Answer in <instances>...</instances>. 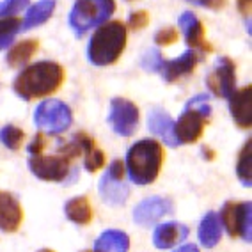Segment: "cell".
<instances>
[{"instance_id":"277c9868","label":"cell","mask_w":252,"mask_h":252,"mask_svg":"<svg viewBox=\"0 0 252 252\" xmlns=\"http://www.w3.org/2000/svg\"><path fill=\"white\" fill-rule=\"evenodd\" d=\"M116 11L114 0H77L69 13V25L78 36L107 22Z\"/></svg>"},{"instance_id":"7402d4cb","label":"cell","mask_w":252,"mask_h":252,"mask_svg":"<svg viewBox=\"0 0 252 252\" xmlns=\"http://www.w3.org/2000/svg\"><path fill=\"white\" fill-rule=\"evenodd\" d=\"M222 236V227H220V219L213 212L206 213L204 219L199 224V240L206 249L215 247L217 243L220 242Z\"/></svg>"},{"instance_id":"484cf974","label":"cell","mask_w":252,"mask_h":252,"mask_svg":"<svg viewBox=\"0 0 252 252\" xmlns=\"http://www.w3.org/2000/svg\"><path fill=\"white\" fill-rule=\"evenodd\" d=\"M22 23L18 18H2L0 20V50H4L5 46H9L13 39L18 34Z\"/></svg>"},{"instance_id":"d6986e66","label":"cell","mask_w":252,"mask_h":252,"mask_svg":"<svg viewBox=\"0 0 252 252\" xmlns=\"http://www.w3.org/2000/svg\"><path fill=\"white\" fill-rule=\"evenodd\" d=\"M77 142L82 148V155L86 157V169L89 172H96L99 171L101 167L105 165V153L101 149L96 148V142L93 137H89L86 131H80L75 135Z\"/></svg>"},{"instance_id":"4fadbf2b","label":"cell","mask_w":252,"mask_h":252,"mask_svg":"<svg viewBox=\"0 0 252 252\" xmlns=\"http://www.w3.org/2000/svg\"><path fill=\"white\" fill-rule=\"evenodd\" d=\"M23 222V210L13 194L0 190V231L14 233Z\"/></svg>"},{"instance_id":"8fae6325","label":"cell","mask_w":252,"mask_h":252,"mask_svg":"<svg viewBox=\"0 0 252 252\" xmlns=\"http://www.w3.org/2000/svg\"><path fill=\"white\" fill-rule=\"evenodd\" d=\"M208 89L213 91V94L219 98H229L236 91V68L234 63L227 57H220L217 61V66L208 75Z\"/></svg>"},{"instance_id":"e0dca14e","label":"cell","mask_w":252,"mask_h":252,"mask_svg":"<svg viewBox=\"0 0 252 252\" xmlns=\"http://www.w3.org/2000/svg\"><path fill=\"white\" fill-rule=\"evenodd\" d=\"M148 128L151 133L162 137V140L165 144L172 146V148L180 146L174 135V121H172V117L169 116L165 110H162V108H153V110L149 112Z\"/></svg>"},{"instance_id":"83f0119b","label":"cell","mask_w":252,"mask_h":252,"mask_svg":"<svg viewBox=\"0 0 252 252\" xmlns=\"http://www.w3.org/2000/svg\"><path fill=\"white\" fill-rule=\"evenodd\" d=\"M163 63H165V59L162 57V54H160L157 48L148 50V52L142 55V61H140L142 68L148 69V71H153V73H160Z\"/></svg>"},{"instance_id":"d590c367","label":"cell","mask_w":252,"mask_h":252,"mask_svg":"<svg viewBox=\"0 0 252 252\" xmlns=\"http://www.w3.org/2000/svg\"><path fill=\"white\" fill-rule=\"evenodd\" d=\"M203 155H204L206 158H210V160H212V158L215 157V155H213V151H210L208 148H204V149H203Z\"/></svg>"},{"instance_id":"5b68a950","label":"cell","mask_w":252,"mask_h":252,"mask_svg":"<svg viewBox=\"0 0 252 252\" xmlns=\"http://www.w3.org/2000/svg\"><path fill=\"white\" fill-rule=\"evenodd\" d=\"M34 123L41 131L48 135H59L71 126L73 116L66 103L59 99H48L37 105L34 112Z\"/></svg>"},{"instance_id":"8d00e7d4","label":"cell","mask_w":252,"mask_h":252,"mask_svg":"<svg viewBox=\"0 0 252 252\" xmlns=\"http://www.w3.org/2000/svg\"><path fill=\"white\" fill-rule=\"evenodd\" d=\"M39 252H54V251H50V249H43V251H39Z\"/></svg>"},{"instance_id":"4dcf8cb0","label":"cell","mask_w":252,"mask_h":252,"mask_svg":"<svg viewBox=\"0 0 252 252\" xmlns=\"http://www.w3.org/2000/svg\"><path fill=\"white\" fill-rule=\"evenodd\" d=\"M148 23H149V16L146 11H133V13L130 14V18H128V25H130V29H133V31L144 29Z\"/></svg>"},{"instance_id":"836d02e7","label":"cell","mask_w":252,"mask_h":252,"mask_svg":"<svg viewBox=\"0 0 252 252\" xmlns=\"http://www.w3.org/2000/svg\"><path fill=\"white\" fill-rule=\"evenodd\" d=\"M251 4H252V0H238L240 13L245 14V16H251Z\"/></svg>"},{"instance_id":"4316f807","label":"cell","mask_w":252,"mask_h":252,"mask_svg":"<svg viewBox=\"0 0 252 252\" xmlns=\"http://www.w3.org/2000/svg\"><path fill=\"white\" fill-rule=\"evenodd\" d=\"M23 137H25L23 130H20V128H16L13 125H7L0 130V142L9 149H18L23 142Z\"/></svg>"},{"instance_id":"7a4b0ae2","label":"cell","mask_w":252,"mask_h":252,"mask_svg":"<svg viewBox=\"0 0 252 252\" xmlns=\"http://www.w3.org/2000/svg\"><path fill=\"white\" fill-rule=\"evenodd\" d=\"M163 148L153 139H142L126 153V169L135 185H151L158 178L163 165Z\"/></svg>"},{"instance_id":"9a60e30c","label":"cell","mask_w":252,"mask_h":252,"mask_svg":"<svg viewBox=\"0 0 252 252\" xmlns=\"http://www.w3.org/2000/svg\"><path fill=\"white\" fill-rule=\"evenodd\" d=\"M178 23H180V29L185 34V41L189 43L190 48H194V50L199 48V50H204V52H212V45L206 43V39H204L203 23H201V20H199L192 11H185L180 16V20H178Z\"/></svg>"},{"instance_id":"2e32d148","label":"cell","mask_w":252,"mask_h":252,"mask_svg":"<svg viewBox=\"0 0 252 252\" xmlns=\"http://www.w3.org/2000/svg\"><path fill=\"white\" fill-rule=\"evenodd\" d=\"M197 63H199V57H197V54H195V50L189 48L178 59L165 61L162 69H160V75H162L167 82H176V80H180L181 77H185V75H189V73L194 71Z\"/></svg>"},{"instance_id":"e575fe53","label":"cell","mask_w":252,"mask_h":252,"mask_svg":"<svg viewBox=\"0 0 252 252\" xmlns=\"http://www.w3.org/2000/svg\"><path fill=\"white\" fill-rule=\"evenodd\" d=\"M176 252H199V249L195 247V245H192V243H190V245H183V247L178 249Z\"/></svg>"},{"instance_id":"cb8c5ba5","label":"cell","mask_w":252,"mask_h":252,"mask_svg":"<svg viewBox=\"0 0 252 252\" xmlns=\"http://www.w3.org/2000/svg\"><path fill=\"white\" fill-rule=\"evenodd\" d=\"M37 46H39L37 39H25L18 45H14L7 52V64L11 68H18V66L27 64L37 52Z\"/></svg>"},{"instance_id":"ffe728a7","label":"cell","mask_w":252,"mask_h":252,"mask_svg":"<svg viewBox=\"0 0 252 252\" xmlns=\"http://www.w3.org/2000/svg\"><path fill=\"white\" fill-rule=\"evenodd\" d=\"M130 238L123 231L108 229L94 242V252H128Z\"/></svg>"},{"instance_id":"d6a6232c","label":"cell","mask_w":252,"mask_h":252,"mask_svg":"<svg viewBox=\"0 0 252 252\" xmlns=\"http://www.w3.org/2000/svg\"><path fill=\"white\" fill-rule=\"evenodd\" d=\"M190 4H197L208 7V9H222L225 5V0H189Z\"/></svg>"},{"instance_id":"603a6c76","label":"cell","mask_w":252,"mask_h":252,"mask_svg":"<svg viewBox=\"0 0 252 252\" xmlns=\"http://www.w3.org/2000/svg\"><path fill=\"white\" fill-rule=\"evenodd\" d=\"M55 11V0H39L34 5H31L23 20V29H34L39 27L46 20L54 14Z\"/></svg>"},{"instance_id":"f546056e","label":"cell","mask_w":252,"mask_h":252,"mask_svg":"<svg viewBox=\"0 0 252 252\" xmlns=\"http://www.w3.org/2000/svg\"><path fill=\"white\" fill-rule=\"evenodd\" d=\"M176 39H178V32H176V29H172V27L162 29V31H158L157 36H155V43L160 46L172 45V43H176Z\"/></svg>"},{"instance_id":"52a82bcc","label":"cell","mask_w":252,"mask_h":252,"mask_svg":"<svg viewBox=\"0 0 252 252\" xmlns=\"http://www.w3.org/2000/svg\"><path fill=\"white\" fill-rule=\"evenodd\" d=\"M29 169L43 181H64L71 171V160L64 155H32Z\"/></svg>"},{"instance_id":"5bb4252c","label":"cell","mask_w":252,"mask_h":252,"mask_svg":"<svg viewBox=\"0 0 252 252\" xmlns=\"http://www.w3.org/2000/svg\"><path fill=\"white\" fill-rule=\"evenodd\" d=\"M229 112L240 128H251L252 125V86L234 91L229 96Z\"/></svg>"},{"instance_id":"ac0fdd59","label":"cell","mask_w":252,"mask_h":252,"mask_svg":"<svg viewBox=\"0 0 252 252\" xmlns=\"http://www.w3.org/2000/svg\"><path fill=\"white\" fill-rule=\"evenodd\" d=\"M187 234H189L187 225L180 224V222H165L155 229L153 242L158 249H171L180 242H183L187 238Z\"/></svg>"},{"instance_id":"f1b7e54d","label":"cell","mask_w":252,"mask_h":252,"mask_svg":"<svg viewBox=\"0 0 252 252\" xmlns=\"http://www.w3.org/2000/svg\"><path fill=\"white\" fill-rule=\"evenodd\" d=\"M31 0H4L0 4V18H9L13 14L20 13L29 5Z\"/></svg>"},{"instance_id":"d4e9b609","label":"cell","mask_w":252,"mask_h":252,"mask_svg":"<svg viewBox=\"0 0 252 252\" xmlns=\"http://www.w3.org/2000/svg\"><path fill=\"white\" fill-rule=\"evenodd\" d=\"M236 174L238 180L242 181V185L251 187L252 185V140L249 139L247 144L243 146V149L240 151L238 163H236Z\"/></svg>"},{"instance_id":"ba28073f","label":"cell","mask_w":252,"mask_h":252,"mask_svg":"<svg viewBox=\"0 0 252 252\" xmlns=\"http://www.w3.org/2000/svg\"><path fill=\"white\" fill-rule=\"evenodd\" d=\"M123 176H125V163L121 160H114L108 167L107 174L99 181V195L110 206H123L128 199L130 190L123 181Z\"/></svg>"},{"instance_id":"30bf717a","label":"cell","mask_w":252,"mask_h":252,"mask_svg":"<svg viewBox=\"0 0 252 252\" xmlns=\"http://www.w3.org/2000/svg\"><path fill=\"white\" fill-rule=\"evenodd\" d=\"M108 123L117 135L130 137L139 126V108L133 101L126 98H114L110 103Z\"/></svg>"},{"instance_id":"8992f818","label":"cell","mask_w":252,"mask_h":252,"mask_svg":"<svg viewBox=\"0 0 252 252\" xmlns=\"http://www.w3.org/2000/svg\"><path fill=\"white\" fill-rule=\"evenodd\" d=\"M204 103L206 101H201L197 108L187 107V110L178 117L174 125V135L178 144H192L201 139L204 126H206V119L210 117V107Z\"/></svg>"},{"instance_id":"9c48e42d","label":"cell","mask_w":252,"mask_h":252,"mask_svg":"<svg viewBox=\"0 0 252 252\" xmlns=\"http://www.w3.org/2000/svg\"><path fill=\"white\" fill-rule=\"evenodd\" d=\"M251 203H225L219 219L225 225L229 236H242L243 240L251 242Z\"/></svg>"},{"instance_id":"1f68e13d","label":"cell","mask_w":252,"mask_h":252,"mask_svg":"<svg viewBox=\"0 0 252 252\" xmlns=\"http://www.w3.org/2000/svg\"><path fill=\"white\" fill-rule=\"evenodd\" d=\"M43 148H45V135H43V133H37L36 139L32 140L31 146H29V153L41 155L43 153Z\"/></svg>"},{"instance_id":"44dd1931","label":"cell","mask_w":252,"mask_h":252,"mask_svg":"<svg viewBox=\"0 0 252 252\" xmlns=\"http://www.w3.org/2000/svg\"><path fill=\"white\" fill-rule=\"evenodd\" d=\"M64 213H66L69 220L78 225H87L93 220V208H91V201L86 195L69 199L66 206H64Z\"/></svg>"},{"instance_id":"3957f363","label":"cell","mask_w":252,"mask_h":252,"mask_svg":"<svg viewBox=\"0 0 252 252\" xmlns=\"http://www.w3.org/2000/svg\"><path fill=\"white\" fill-rule=\"evenodd\" d=\"M126 48V27L125 23L105 22L93 34L87 46V59L94 66H110L121 57Z\"/></svg>"},{"instance_id":"7c38bea8","label":"cell","mask_w":252,"mask_h":252,"mask_svg":"<svg viewBox=\"0 0 252 252\" xmlns=\"http://www.w3.org/2000/svg\"><path fill=\"white\" fill-rule=\"evenodd\" d=\"M174 206L172 201L167 197H148L144 201H140L133 210V220L139 225H151L163 219L165 215H171Z\"/></svg>"},{"instance_id":"6da1fadb","label":"cell","mask_w":252,"mask_h":252,"mask_svg":"<svg viewBox=\"0 0 252 252\" xmlns=\"http://www.w3.org/2000/svg\"><path fill=\"white\" fill-rule=\"evenodd\" d=\"M64 68L52 61H41V63L27 66L20 73L13 84L14 93L25 101L43 98L63 86Z\"/></svg>"}]
</instances>
